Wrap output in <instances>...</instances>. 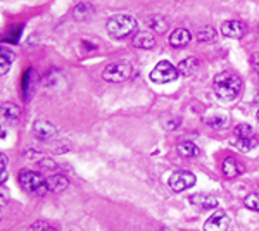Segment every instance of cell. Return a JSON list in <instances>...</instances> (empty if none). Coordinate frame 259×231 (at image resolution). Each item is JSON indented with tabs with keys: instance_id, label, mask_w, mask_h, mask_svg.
I'll return each mask as SVG.
<instances>
[{
	"instance_id": "6da1fadb",
	"label": "cell",
	"mask_w": 259,
	"mask_h": 231,
	"mask_svg": "<svg viewBox=\"0 0 259 231\" xmlns=\"http://www.w3.org/2000/svg\"><path fill=\"white\" fill-rule=\"evenodd\" d=\"M212 88L220 102L230 104L242 91V79L233 73H220L212 79Z\"/></svg>"
},
{
	"instance_id": "7a4b0ae2",
	"label": "cell",
	"mask_w": 259,
	"mask_h": 231,
	"mask_svg": "<svg viewBox=\"0 0 259 231\" xmlns=\"http://www.w3.org/2000/svg\"><path fill=\"white\" fill-rule=\"evenodd\" d=\"M106 29L112 38H126L137 31V19L130 14H116L107 19Z\"/></svg>"
},
{
	"instance_id": "3957f363",
	"label": "cell",
	"mask_w": 259,
	"mask_h": 231,
	"mask_svg": "<svg viewBox=\"0 0 259 231\" xmlns=\"http://www.w3.org/2000/svg\"><path fill=\"white\" fill-rule=\"evenodd\" d=\"M18 181L24 190L33 193V195H45L49 192L47 178H44L40 173H35V171H21Z\"/></svg>"
},
{
	"instance_id": "277c9868",
	"label": "cell",
	"mask_w": 259,
	"mask_h": 231,
	"mask_svg": "<svg viewBox=\"0 0 259 231\" xmlns=\"http://www.w3.org/2000/svg\"><path fill=\"white\" fill-rule=\"evenodd\" d=\"M133 74V66L126 61H118L111 62L102 73V78L109 83H121L124 79H128Z\"/></svg>"
},
{
	"instance_id": "5b68a950",
	"label": "cell",
	"mask_w": 259,
	"mask_h": 231,
	"mask_svg": "<svg viewBox=\"0 0 259 231\" xmlns=\"http://www.w3.org/2000/svg\"><path fill=\"white\" fill-rule=\"evenodd\" d=\"M178 68H175L169 61H159L154 69L150 71V79L154 83H159V85H166V83H171L178 78Z\"/></svg>"
},
{
	"instance_id": "8992f818",
	"label": "cell",
	"mask_w": 259,
	"mask_h": 231,
	"mask_svg": "<svg viewBox=\"0 0 259 231\" xmlns=\"http://www.w3.org/2000/svg\"><path fill=\"white\" fill-rule=\"evenodd\" d=\"M195 181H197V178H195L194 173L180 169V171H175V173L169 176L168 184L173 192L180 193V192L187 190V188H192L195 184Z\"/></svg>"
},
{
	"instance_id": "52a82bcc",
	"label": "cell",
	"mask_w": 259,
	"mask_h": 231,
	"mask_svg": "<svg viewBox=\"0 0 259 231\" xmlns=\"http://www.w3.org/2000/svg\"><path fill=\"white\" fill-rule=\"evenodd\" d=\"M230 217L225 211H214L204 222V231H228Z\"/></svg>"
},
{
	"instance_id": "ba28073f",
	"label": "cell",
	"mask_w": 259,
	"mask_h": 231,
	"mask_svg": "<svg viewBox=\"0 0 259 231\" xmlns=\"http://www.w3.org/2000/svg\"><path fill=\"white\" fill-rule=\"evenodd\" d=\"M57 133L56 126L52 123H49V121H44V119H38L33 123V135H35L36 140L40 142H47L50 138H54Z\"/></svg>"
},
{
	"instance_id": "9c48e42d",
	"label": "cell",
	"mask_w": 259,
	"mask_h": 231,
	"mask_svg": "<svg viewBox=\"0 0 259 231\" xmlns=\"http://www.w3.org/2000/svg\"><path fill=\"white\" fill-rule=\"evenodd\" d=\"M245 24L242 21H237V19H232V21H227V23L221 24V33L228 38H242L245 35Z\"/></svg>"
},
{
	"instance_id": "30bf717a",
	"label": "cell",
	"mask_w": 259,
	"mask_h": 231,
	"mask_svg": "<svg viewBox=\"0 0 259 231\" xmlns=\"http://www.w3.org/2000/svg\"><path fill=\"white\" fill-rule=\"evenodd\" d=\"M190 204L194 205L195 209H200V211H214L218 207V199L211 195H192L190 197Z\"/></svg>"
},
{
	"instance_id": "8fae6325",
	"label": "cell",
	"mask_w": 259,
	"mask_h": 231,
	"mask_svg": "<svg viewBox=\"0 0 259 231\" xmlns=\"http://www.w3.org/2000/svg\"><path fill=\"white\" fill-rule=\"evenodd\" d=\"M190 40H192V35H190L189 29H185V28H177L169 35V38H168L169 45L173 49H183V47H187V45L190 43Z\"/></svg>"
},
{
	"instance_id": "7c38bea8",
	"label": "cell",
	"mask_w": 259,
	"mask_h": 231,
	"mask_svg": "<svg viewBox=\"0 0 259 231\" xmlns=\"http://www.w3.org/2000/svg\"><path fill=\"white\" fill-rule=\"evenodd\" d=\"M221 171H223V174L227 178H237V176L244 173V166L239 161H235L233 157H227L223 164H221Z\"/></svg>"
},
{
	"instance_id": "4fadbf2b",
	"label": "cell",
	"mask_w": 259,
	"mask_h": 231,
	"mask_svg": "<svg viewBox=\"0 0 259 231\" xmlns=\"http://www.w3.org/2000/svg\"><path fill=\"white\" fill-rule=\"evenodd\" d=\"M199 66H200V62H199L197 57H187L178 64V73L185 78H190L197 73Z\"/></svg>"
},
{
	"instance_id": "5bb4252c",
	"label": "cell",
	"mask_w": 259,
	"mask_h": 231,
	"mask_svg": "<svg viewBox=\"0 0 259 231\" xmlns=\"http://www.w3.org/2000/svg\"><path fill=\"white\" fill-rule=\"evenodd\" d=\"M69 184V179L66 178L64 174H52L47 178V188L49 192H54V193H61L68 188Z\"/></svg>"
},
{
	"instance_id": "9a60e30c",
	"label": "cell",
	"mask_w": 259,
	"mask_h": 231,
	"mask_svg": "<svg viewBox=\"0 0 259 231\" xmlns=\"http://www.w3.org/2000/svg\"><path fill=\"white\" fill-rule=\"evenodd\" d=\"M156 45V38H154L150 33L147 31H142V33H137L135 38H133V47L137 49H152Z\"/></svg>"
},
{
	"instance_id": "2e32d148",
	"label": "cell",
	"mask_w": 259,
	"mask_h": 231,
	"mask_svg": "<svg viewBox=\"0 0 259 231\" xmlns=\"http://www.w3.org/2000/svg\"><path fill=\"white\" fill-rule=\"evenodd\" d=\"M209 128L212 129H225L228 126V116L227 114H212V116H207L204 119Z\"/></svg>"
},
{
	"instance_id": "e0dca14e",
	"label": "cell",
	"mask_w": 259,
	"mask_h": 231,
	"mask_svg": "<svg viewBox=\"0 0 259 231\" xmlns=\"http://www.w3.org/2000/svg\"><path fill=\"white\" fill-rule=\"evenodd\" d=\"M92 14H94V6H92V4H87V2L78 4V6L73 9V16L76 21H87Z\"/></svg>"
},
{
	"instance_id": "ac0fdd59",
	"label": "cell",
	"mask_w": 259,
	"mask_h": 231,
	"mask_svg": "<svg viewBox=\"0 0 259 231\" xmlns=\"http://www.w3.org/2000/svg\"><path fill=\"white\" fill-rule=\"evenodd\" d=\"M177 150L182 157H197V155H200V149L192 142H182V144H178Z\"/></svg>"
},
{
	"instance_id": "d6986e66",
	"label": "cell",
	"mask_w": 259,
	"mask_h": 231,
	"mask_svg": "<svg viewBox=\"0 0 259 231\" xmlns=\"http://www.w3.org/2000/svg\"><path fill=\"white\" fill-rule=\"evenodd\" d=\"M145 24H147L154 33H164L166 29H168V23H166L161 16H149V18L145 19Z\"/></svg>"
},
{
	"instance_id": "ffe728a7",
	"label": "cell",
	"mask_w": 259,
	"mask_h": 231,
	"mask_svg": "<svg viewBox=\"0 0 259 231\" xmlns=\"http://www.w3.org/2000/svg\"><path fill=\"white\" fill-rule=\"evenodd\" d=\"M12 61H14V54L7 47H2V50H0V73L7 74V71L12 66Z\"/></svg>"
},
{
	"instance_id": "44dd1931",
	"label": "cell",
	"mask_w": 259,
	"mask_h": 231,
	"mask_svg": "<svg viewBox=\"0 0 259 231\" xmlns=\"http://www.w3.org/2000/svg\"><path fill=\"white\" fill-rule=\"evenodd\" d=\"M21 114L19 106H16L14 102H4L2 104V116L9 121H16Z\"/></svg>"
},
{
	"instance_id": "7402d4cb",
	"label": "cell",
	"mask_w": 259,
	"mask_h": 231,
	"mask_svg": "<svg viewBox=\"0 0 259 231\" xmlns=\"http://www.w3.org/2000/svg\"><path fill=\"white\" fill-rule=\"evenodd\" d=\"M233 145H235V149H239L240 152H249V150H252L257 147V140L254 136L252 138H237Z\"/></svg>"
},
{
	"instance_id": "603a6c76",
	"label": "cell",
	"mask_w": 259,
	"mask_h": 231,
	"mask_svg": "<svg viewBox=\"0 0 259 231\" xmlns=\"http://www.w3.org/2000/svg\"><path fill=\"white\" fill-rule=\"evenodd\" d=\"M35 71L33 69H28L26 73H24V76H23V91H24V99H28V90H31V86L35 85V79L31 81V78H35Z\"/></svg>"
},
{
	"instance_id": "cb8c5ba5",
	"label": "cell",
	"mask_w": 259,
	"mask_h": 231,
	"mask_svg": "<svg viewBox=\"0 0 259 231\" xmlns=\"http://www.w3.org/2000/svg\"><path fill=\"white\" fill-rule=\"evenodd\" d=\"M214 38H216L214 28L204 26V28H200V29H199V33H197V40H199V41H212Z\"/></svg>"
},
{
	"instance_id": "d4e9b609",
	"label": "cell",
	"mask_w": 259,
	"mask_h": 231,
	"mask_svg": "<svg viewBox=\"0 0 259 231\" xmlns=\"http://www.w3.org/2000/svg\"><path fill=\"white\" fill-rule=\"evenodd\" d=\"M235 136L237 138H252L254 136V129L252 126L247 123H242L235 128Z\"/></svg>"
},
{
	"instance_id": "484cf974",
	"label": "cell",
	"mask_w": 259,
	"mask_h": 231,
	"mask_svg": "<svg viewBox=\"0 0 259 231\" xmlns=\"http://www.w3.org/2000/svg\"><path fill=\"white\" fill-rule=\"evenodd\" d=\"M244 205L247 209H250V211L259 212V195H257V193H250V195L245 197V199H244Z\"/></svg>"
},
{
	"instance_id": "4316f807",
	"label": "cell",
	"mask_w": 259,
	"mask_h": 231,
	"mask_svg": "<svg viewBox=\"0 0 259 231\" xmlns=\"http://www.w3.org/2000/svg\"><path fill=\"white\" fill-rule=\"evenodd\" d=\"M28 231H56V229H54L49 222L36 221V222H33V224L30 226V229H28Z\"/></svg>"
},
{
	"instance_id": "83f0119b",
	"label": "cell",
	"mask_w": 259,
	"mask_h": 231,
	"mask_svg": "<svg viewBox=\"0 0 259 231\" xmlns=\"http://www.w3.org/2000/svg\"><path fill=\"white\" fill-rule=\"evenodd\" d=\"M178 124H180V119H168V117L162 119V126H164L166 129H175Z\"/></svg>"
},
{
	"instance_id": "f1b7e54d",
	"label": "cell",
	"mask_w": 259,
	"mask_h": 231,
	"mask_svg": "<svg viewBox=\"0 0 259 231\" xmlns=\"http://www.w3.org/2000/svg\"><path fill=\"white\" fill-rule=\"evenodd\" d=\"M6 155H0V169H2V183H6V178H7V171H6Z\"/></svg>"
},
{
	"instance_id": "f546056e",
	"label": "cell",
	"mask_w": 259,
	"mask_h": 231,
	"mask_svg": "<svg viewBox=\"0 0 259 231\" xmlns=\"http://www.w3.org/2000/svg\"><path fill=\"white\" fill-rule=\"evenodd\" d=\"M40 164H41V166H45V167H52V169H54V167H56V164H54L52 161H50V159H41Z\"/></svg>"
},
{
	"instance_id": "4dcf8cb0",
	"label": "cell",
	"mask_w": 259,
	"mask_h": 231,
	"mask_svg": "<svg viewBox=\"0 0 259 231\" xmlns=\"http://www.w3.org/2000/svg\"><path fill=\"white\" fill-rule=\"evenodd\" d=\"M252 64H254V68H256V71H259V52L252 56Z\"/></svg>"
},
{
	"instance_id": "1f68e13d",
	"label": "cell",
	"mask_w": 259,
	"mask_h": 231,
	"mask_svg": "<svg viewBox=\"0 0 259 231\" xmlns=\"http://www.w3.org/2000/svg\"><path fill=\"white\" fill-rule=\"evenodd\" d=\"M162 231H178V229H168V228H164V229H162Z\"/></svg>"
},
{
	"instance_id": "d6a6232c",
	"label": "cell",
	"mask_w": 259,
	"mask_h": 231,
	"mask_svg": "<svg viewBox=\"0 0 259 231\" xmlns=\"http://www.w3.org/2000/svg\"><path fill=\"white\" fill-rule=\"evenodd\" d=\"M256 117H257V123H259V111H257V114H256Z\"/></svg>"
}]
</instances>
